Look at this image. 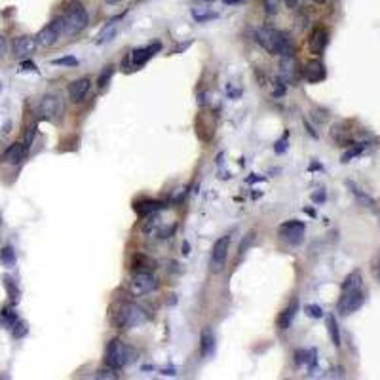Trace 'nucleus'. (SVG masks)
<instances>
[{"label": "nucleus", "mask_w": 380, "mask_h": 380, "mask_svg": "<svg viewBox=\"0 0 380 380\" xmlns=\"http://www.w3.org/2000/svg\"><path fill=\"white\" fill-rule=\"evenodd\" d=\"M257 42L259 46L274 54V55H281V57H287V55H293V44L289 40V34L287 32H281V30L276 29H259L257 30Z\"/></svg>", "instance_id": "nucleus-1"}, {"label": "nucleus", "mask_w": 380, "mask_h": 380, "mask_svg": "<svg viewBox=\"0 0 380 380\" xmlns=\"http://www.w3.org/2000/svg\"><path fill=\"white\" fill-rule=\"evenodd\" d=\"M63 21H65V32L67 34H78L80 30H84L89 25L88 10L84 8L82 2L74 0L67 6V10L63 14Z\"/></svg>", "instance_id": "nucleus-2"}, {"label": "nucleus", "mask_w": 380, "mask_h": 380, "mask_svg": "<svg viewBox=\"0 0 380 380\" xmlns=\"http://www.w3.org/2000/svg\"><path fill=\"white\" fill-rule=\"evenodd\" d=\"M145 322V312L133 302H120L114 312V325L120 329H133Z\"/></svg>", "instance_id": "nucleus-3"}, {"label": "nucleus", "mask_w": 380, "mask_h": 380, "mask_svg": "<svg viewBox=\"0 0 380 380\" xmlns=\"http://www.w3.org/2000/svg\"><path fill=\"white\" fill-rule=\"evenodd\" d=\"M63 112H65V103H63V97L59 93H46L40 99L38 114H40L42 120H50V122L59 124L63 120Z\"/></svg>", "instance_id": "nucleus-4"}, {"label": "nucleus", "mask_w": 380, "mask_h": 380, "mask_svg": "<svg viewBox=\"0 0 380 380\" xmlns=\"http://www.w3.org/2000/svg\"><path fill=\"white\" fill-rule=\"evenodd\" d=\"M130 359H132L130 357V348H126L122 340L112 338L107 344V348H105V365L109 367V369L118 371V369H122L124 365H128Z\"/></svg>", "instance_id": "nucleus-5"}, {"label": "nucleus", "mask_w": 380, "mask_h": 380, "mask_svg": "<svg viewBox=\"0 0 380 380\" xmlns=\"http://www.w3.org/2000/svg\"><path fill=\"white\" fill-rule=\"evenodd\" d=\"M365 302V293L363 287H352V289H342L340 293V299H338V304L336 310L340 316H350L353 312H357L359 308L363 306Z\"/></svg>", "instance_id": "nucleus-6"}, {"label": "nucleus", "mask_w": 380, "mask_h": 380, "mask_svg": "<svg viewBox=\"0 0 380 380\" xmlns=\"http://www.w3.org/2000/svg\"><path fill=\"white\" fill-rule=\"evenodd\" d=\"M146 219L148 220L143 224V234L146 238H160V240L162 238H169V236L173 234V230H175V224L173 222H167L160 215V211L154 213V215H148Z\"/></svg>", "instance_id": "nucleus-7"}, {"label": "nucleus", "mask_w": 380, "mask_h": 380, "mask_svg": "<svg viewBox=\"0 0 380 380\" xmlns=\"http://www.w3.org/2000/svg\"><path fill=\"white\" fill-rule=\"evenodd\" d=\"M158 289V279L152 276V272H133L130 279V291L135 297H145Z\"/></svg>", "instance_id": "nucleus-8"}, {"label": "nucleus", "mask_w": 380, "mask_h": 380, "mask_svg": "<svg viewBox=\"0 0 380 380\" xmlns=\"http://www.w3.org/2000/svg\"><path fill=\"white\" fill-rule=\"evenodd\" d=\"M65 32V21L63 17H55L52 23H48L44 29L40 30L34 40H36V46H42V48H50L54 46L59 40V36Z\"/></svg>", "instance_id": "nucleus-9"}, {"label": "nucleus", "mask_w": 380, "mask_h": 380, "mask_svg": "<svg viewBox=\"0 0 380 380\" xmlns=\"http://www.w3.org/2000/svg\"><path fill=\"white\" fill-rule=\"evenodd\" d=\"M228 245H230V236H222L215 242L211 249V261H209V270L213 274H220L224 270L228 259Z\"/></svg>", "instance_id": "nucleus-10"}, {"label": "nucleus", "mask_w": 380, "mask_h": 380, "mask_svg": "<svg viewBox=\"0 0 380 380\" xmlns=\"http://www.w3.org/2000/svg\"><path fill=\"white\" fill-rule=\"evenodd\" d=\"M279 238L283 242H287L289 245H300L304 242V232H306V226L304 222L300 220H287L279 226Z\"/></svg>", "instance_id": "nucleus-11"}, {"label": "nucleus", "mask_w": 380, "mask_h": 380, "mask_svg": "<svg viewBox=\"0 0 380 380\" xmlns=\"http://www.w3.org/2000/svg\"><path fill=\"white\" fill-rule=\"evenodd\" d=\"M329 44V32L323 29V27H318V29L312 30L310 34V40H308V46H310V52L314 55H322L325 52V48Z\"/></svg>", "instance_id": "nucleus-12"}, {"label": "nucleus", "mask_w": 380, "mask_h": 380, "mask_svg": "<svg viewBox=\"0 0 380 380\" xmlns=\"http://www.w3.org/2000/svg\"><path fill=\"white\" fill-rule=\"evenodd\" d=\"M89 88H91V80L88 76H82V78L74 80L69 86V99L73 103H80L89 93Z\"/></svg>", "instance_id": "nucleus-13"}, {"label": "nucleus", "mask_w": 380, "mask_h": 380, "mask_svg": "<svg viewBox=\"0 0 380 380\" xmlns=\"http://www.w3.org/2000/svg\"><path fill=\"white\" fill-rule=\"evenodd\" d=\"M12 48H14V54L17 57H29L30 54L34 52V48H36V40H34V36L23 34V36L15 38Z\"/></svg>", "instance_id": "nucleus-14"}, {"label": "nucleus", "mask_w": 380, "mask_h": 380, "mask_svg": "<svg viewBox=\"0 0 380 380\" xmlns=\"http://www.w3.org/2000/svg\"><path fill=\"white\" fill-rule=\"evenodd\" d=\"M162 50V46L158 42H154V44L146 46V48H139V50H133L132 54H130V57H132V63L135 67H141V65H145L148 59L152 57L154 54H158Z\"/></svg>", "instance_id": "nucleus-15"}, {"label": "nucleus", "mask_w": 380, "mask_h": 380, "mask_svg": "<svg viewBox=\"0 0 380 380\" xmlns=\"http://www.w3.org/2000/svg\"><path fill=\"white\" fill-rule=\"evenodd\" d=\"M215 348H217L215 333L209 327H205L202 331V336H200V353H202V357H205V359L211 357L215 353Z\"/></svg>", "instance_id": "nucleus-16"}, {"label": "nucleus", "mask_w": 380, "mask_h": 380, "mask_svg": "<svg viewBox=\"0 0 380 380\" xmlns=\"http://www.w3.org/2000/svg\"><path fill=\"white\" fill-rule=\"evenodd\" d=\"M325 76H327V71H325L322 61H310L306 67H304V78H306L310 84L322 82V80H325Z\"/></svg>", "instance_id": "nucleus-17"}, {"label": "nucleus", "mask_w": 380, "mask_h": 380, "mask_svg": "<svg viewBox=\"0 0 380 380\" xmlns=\"http://www.w3.org/2000/svg\"><path fill=\"white\" fill-rule=\"evenodd\" d=\"M133 209L139 217H148V215H154L163 209V204L158 202V200H141V202H135L133 204Z\"/></svg>", "instance_id": "nucleus-18"}, {"label": "nucleus", "mask_w": 380, "mask_h": 380, "mask_svg": "<svg viewBox=\"0 0 380 380\" xmlns=\"http://www.w3.org/2000/svg\"><path fill=\"white\" fill-rule=\"evenodd\" d=\"M132 270L133 272H152L156 268V261L145 253H137L132 257Z\"/></svg>", "instance_id": "nucleus-19"}, {"label": "nucleus", "mask_w": 380, "mask_h": 380, "mask_svg": "<svg viewBox=\"0 0 380 380\" xmlns=\"http://www.w3.org/2000/svg\"><path fill=\"white\" fill-rule=\"evenodd\" d=\"M297 312H299V300H291L289 302V306L283 308V312L279 314L278 318V327L279 329H289L293 325V320H295V316H297Z\"/></svg>", "instance_id": "nucleus-20"}, {"label": "nucleus", "mask_w": 380, "mask_h": 380, "mask_svg": "<svg viewBox=\"0 0 380 380\" xmlns=\"http://www.w3.org/2000/svg\"><path fill=\"white\" fill-rule=\"evenodd\" d=\"M23 154H25V146L23 143H14V145H10L6 148V152L2 154V158L0 160L4 162V163H19V162L23 160Z\"/></svg>", "instance_id": "nucleus-21"}, {"label": "nucleus", "mask_w": 380, "mask_h": 380, "mask_svg": "<svg viewBox=\"0 0 380 380\" xmlns=\"http://www.w3.org/2000/svg\"><path fill=\"white\" fill-rule=\"evenodd\" d=\"M118 21H120V17H114V19H110L105 27L101 29V32L97 34V44H105V42H109V40H112L114 38V34H116V27H118Z\"/></svg>", "instance_id": "nucleus-22"}, {"label": "nucleus", "mask_w": 380, "mask_h": 380, "mask_svg": "<svg viewBox=\"0 0 380 380\" xmlns=\"http://www.w3.org/2000/svg\"><path fill=\"white\" fill-rule=\"evenodd\" d=\"M190 14H192V19H194L196 23H207V21H213V19L219 17L217 12H213V10H209V8H192Z\"/></svg>", "instance_id": "nucleus-23"}, {"label": "nucleus", "mask_w": 380, "mask_h": 380, "mask_svg": "<svg viewBox=\"0 0 380 380\" xmlns=\"http://www.w3.org/2000/svg\"><path fill=\"white\" fill-rule=\"evenodd\" d=\"M15 261H17V257H15V251L12 245H6V247L0 249V263H2V266L12 268V266H15Z\"/></svg>", "instance_id": "nucleus-24"}, {"label": "nucleus", "mask_w": 380, "mask_h": 380, "mask_svg": "<svg viewBox=\"0 0 380 380\" xmlns=\"http://www.w3.org/2000/svg\"><path fill=\"white\" fill-rule=\"evenodd\" d=\"M327 331H329V336H331V342L338 348L340 346V331H338V323H336V318L333 314L327 318Z\"/></svg>", "instance_id": "nucleus-25"}, {"label": "nucleus", "mask_w": 380, "mask_h": 380, "mask_svg": "<svg viewBox=\"0 0 380 380\" xmlns=\"http://www.w3.org/2000/svg\"><path fill=\"white\" fill-rule=\"evenodd\" d=\"M346 185H348V189L352 190V194H353V196H355V198H357V200H359V202H361L363 205H367V207H373V205H375V200H373L371 196H367L365 192H361V190L357 189V187H355L352 181H348Z\"/></svg>", "instance_id": "nucleus-26"}, {"label": "nucleus", "mask_w": 380, "mask_h": 380, "mask_svg": "<svg viewBox=\"0 0 380 380\" xmlns=\"http://www.w3.org/2000/svg\"><path fill=\"white\" fill-rule=\"evenodd\" d=\"M17 322V316L12 308H2L0 312V325L6 327V329H12V325Z\"/></svg>", "instance_id": "nucleus-27"}, {"label": "nucleus", "mask_w": 380, "mask_h": 380, "mask_svg": "<svg viewBox=\"0 0 380 380\" xmlns=\"http://www.w3.org/2000/svg\"><path fill=\"white\" fill-rule=\"evenodd\" d=\"M2 281H4V287H6V291L10 295V299L12 300H17L19 299V287L15 285V281L10 276H2Z\"/></svg>", "instance_id": "nucleus-28"}, {"label": "nucleus", "mask_w": 380, "mask_h": 380, "mask_svg": "<svg viewBox=\"0 0 380 380\" xmlns=\"http://www.w3.org/2000/svg\"><path fill=\"white\" fill-rule=\"evenodd\" d=\"M112 74H114V67H112V65L105 67V71L99 74V80H97V86H99V89H107L109 82H110V78H112Z\"/></svg>", "instance_id": "nucleus-29"}, {"label": "nucleus", "mask_w": 380, "mask_h": 380, "mask_svg": "<svg viewBox=\"0 0 380 380\" xmlns=\"http://www.w3.org/2000/svg\"><path fill=\"white\" fill-rule=\"evenodd\" d=\"M371 276L375 278L377 283H380V249L373 255V259H371Z\"/></svg>", "instance_id": "nucleus-30"}, {"label": "nucleus", "mask_w": 380, "mask_h": 380, "mask_svg": "<svg viewBox=\"0 0 380 380\" xmlns=\"http://www.w3.org/2000/svg\"><path fill=\"white\" fill-rule=\"evenodd\" d=\"M27 331H29V327H27V323L25 322H17L12 325V335L15 336V338H23V336L27 335Z\"/></svg>", "instance_id": "nucleus-31"}, {"label": "nucleus", "mask_w": 380, "mask_h": 380, "mask_svg": "<svg viewBox=\"0 0 380 380\" xmlns=\"http://www.w3.org/2000/svg\"><path fill=\"white\" fill-rule=\"evenodd\" d=\"M52 63H54V65H57V67H76V65H78V59L73 57V55H67V57L54 59Z\"/></svg>", "instance_id": "nucleus-32"}, {"label": "nucleus", "mask_w": 380, "mask_h": 380, "mask_svg": "<svg viewBox=\"0 0 380 380\" xmlns=\"http://www.w3.org/2000/svg\"><path fill=\"white\" fill-rule=\"evenodd\" d=\"M279 10V0H264V12L266 15H276Z\"/></svg>", "instance_id": "nucleus-33"}, {"label": "nucleus", "mask_w": 380, "mask_h": 380, "mask_svg": "<svg viewBox=\"0 0 380 380\" xmlns=\"http://www.w3.org/2000/svg\"><path fill=\"white\" fill-rule=\"evenodd\" d=\"M304 312H306V316H310V318H316V320L323 318V310L318 306V304H308V306L304 308Z\"/></svg>", "instance_id": "nucleus-34"}, {"label": "nucleus", "mask_w": 380, "mask_h": 380, "mask_svg": "<svg viewBox=\"0 0 380 380\" xmlns=\"http://www.w3.org/2000/svg\"><path fill=\"white\" fill-rule=\"evenodd\" d=\"M361 150H363V145H357V146H353V148H350L348 152H344L342 154V158L340 160L342 162H350L353 156H357V154H361Z\"/></svg>", "instance_id": "nucleus-35"}, {"label": "nucleus", "mask_w": 380, "mask_h": 380, "mask_svg": "<svg viewBox=\"0 0 380 380\" xmlns=\"http://www.w3.org/2000/svg\"><path fill=\"white\" fill-rule=\"evenodd\" d=\"M34 135H36V124H32L29 130H27V135H25V143H23V146H25V150L30 146V143H32V139H34Z\"/></svg>", "instance_id": "nucleus-36"}, {"label": "nucleus", "mask_w": 380, "mask_h": 380, "mask_svg": "<svg viewBox=\"0 0 380 380\" xmlns=\"http://www.w3.org/2000/svg\"><path fill=\"white\" fill-rule=\"evenodd\" d=\"M306 361H308V350L295 352V363H297V365H304Z\"/></svg>", "instance_id": "nucleus-37"}, {"label": "nucleus", "mask_w": 380, "mask_h": 380, "mask_svg": "<svg viewBox=\"0 0 380 380\" xmlns=\"http://www.w3.org/2000/svg\"><path fill=\"white\" fill-rule=\"evenodd\" d=\"M97 379H118V373H114V369H110V371L103 369L97 373Z\"/></svg>", "instance_id": "nucleus-38"}, {"label": "nucleus", "mask_w": 380, "mask_h": 380, "mask_svg": "<svg viewBox=\"0 0 380 380\" xmlns=\"http://www.w3.org/2000/svg\"><path fill=\"white\" fill-rule=\"evenodd\" d=\"M285 91H287V88H285V82L278 80V82H276V89H274V97H281V95H285Z\"/></svg>", "instance_id": "nucleus-39"}, {"label": "nucleus", "mask_w": 380, "mask_h": 380, "mask_svg": "<svg viewBox=\"0 0 380 380\" xmlns=\"http://www.w3.org/2000/svg\"><path fill=\"white\" fill-rule=\"evenodd\" d=\"M285 148H287V139H279L276 146H274V150H276V154H281V152H285Z\"/></svg>", "instance_id": "nucleus-40"}, {"label": "nucleus", "mask_w": 380, "mask_h": 380, "mask_svg": "<svg viewBox=\"0 0 380 380\" xmlns=\"http://www.w3.org/2000/svg\"><path fill=\"white\" fill-rule=\"evenodd\" d=\"M253 240H255V232H249V234L245 236V240H244V244H242V249H240V251H242V255L245 253V249H247L249 242H253Z\"/></svg>", "instance_id": "nucleus-41"}, {"label": "nucleus", "mask_w": 380, "mask_h": 380, "mask_svg": "<svg viewBox=\"0 0 380 380\" xmlns=\"http://www.w3.org/2000/svg\"><path fill=\"white\" fill-rule=\"evenodd\" d=\"M21 69H23V71H36V65L30 63V61H23V63H21Z\"/></svg>", "instance_id": "nucleus-42"}, {"label": "nucleus", "mask_w": 380, "mask_h": 380, "mask_svg": "<svg viewBox=\"0 0 380 380\" xmlns=\"http://www.w3.org/2000/svg\"><path fill=\"white\" fill-rule=\"evenodd\" d=\"M6 50H8V44H6V38L0 34V57L6 54Z\"/></svg>", "instance_id": "nucleus-43"}, {"label": "nucleus", "mask_w": 380, "mask_h": 380, "mask_svg": "<svg viewBox=\"0 0 380 380\" xmlns=\"http://www.w3.org/2000/svg\"><path fill=\"white\" fill-rule=\"evenodd\" d=\"M312 200H314V202H323V200H325V192H318V194H312Z\"/></svg>", "instance_id": "nucleus-44"}, {"label": "nucleus", "mask_w": 380, "mask_h": 380, "mask_svg": "<svg viewBox=\"0 0 380 380\" xmlns=\"http://www.w3.org/2000/svg\"><path fill=\"white\" fill-rule=\"evenodd\" d=\"M285 4H287V8H291V10H295L297 6H299V0H283Z\"/></svg>", "instance_id": "nucleus-45"}, {"label": "nucleus", "mask_w": 380, "mask_h": 380, "mask_svg": "<svg viewBox=\"0 0 380 380\" xmlns=\"http://www.w3.org/2000/svg\"><path fill=\"white\" fill-rule=\"evenodd\" d=\"M183 253H185V255H189V242H185V244H183Z\"/></svg>", "instance_id": "nucleus-46"}, {"label": "nucleus", "mask_w": 380, "mask_h": 380, "mask_svg": "<svg viewBox=\"0 0 380 380\" xmlns=\"http://www.w3.org/2000/svg\"><path fill=\"white\" fill-rule=\"evenodd\" d=\"M238 2H245V0H224V4H238Z\"/></svg>", "instance_id": "nucleus-47"}, {"label": "nucleus", "mask_w": 380, "mask_h": 380, "mask_svg": "<svg viewBox=\"0 0 380 380\" xmlns=\"http://www.w3.org/2000/svg\"><path fill=\"white\" fill-rule=\"evenodd\" d=\"M107 4H118V2H122V0H105Z\"/></svg>", "instance_id": "nucleus-48"}, {"label": "nucleus", "mask_w": 380, "mask_h": 380, "mask_svg": "<svg viewBox=\"0 0 380 380\" xmlns=\"http://www.w3.org/2000/svg\"><path fill=\"white\" fill-rule=\"evenodd\" d=\"M316 4H323V2H327V0H314Z\"/></svg>", "instance_id": "nucleus-49"}, {"label": "nucleus", "mask_w": 380, "mask_h": 380, "mask_svg": "<svg viewBox=\"0 0 380 380\" xmlns=\"http://www.w3.org/2000/svg\"><path fill=\"white\" fill-rule=\"evenodd\" d=\"M0 226H2V211H0Z\"/></svg>", "instance_id": "nucleus-50"}, {"label": "nucleus", "mask_w": 380, "mask_h": 380, "mask_svg": "<svg viewBox=\"0 0 380 380\" xmlns=\"http://www.w3.org/2000/svg\"><path fill=\"white\" fill-rule=\"evenodd\" d=\"M204 2H215V0H204Z\"/></svg>", "instance_id": "nucleus-51"}, {"label": "nucleus", "mask_w": 380, "mask_h": 380, "mask_svg": "<svg viewBox=\"0 0 380 380\" xmlns=\"http://www.w3.org/2000/svg\"><path fill=\"white\" fill-rule=\"evenodd\" d=\"M379 222H380V215H379Z\"/></svg>", "instance_id": "nucleus-52"}]
</instances>
